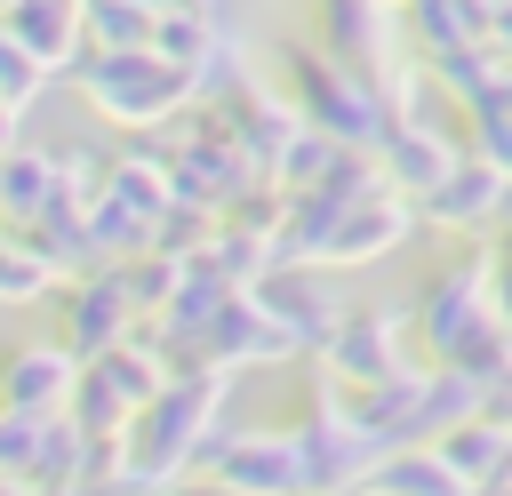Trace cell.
<instances>
[{
  "instance_id": "2",
  "label": "cell",
  "mask_w": 512,
  "mask_h": 496,
  "mask_svg": "<svg viewBox=\"0 0 512 496\" xmlns=\"http://www.w3.org/2000/svg\"><path fill=\"white\" fill-rule=\"evenodd\" d=\"M288 72L304 88V120L328 128L336 144H384L392 136V104L336 56H312V48H288Z\"/></svg>"
},
{
  "instance_id": "4",
  "label": "cell",
  "mask_w": 512,
  "mask_h": 496,
  "mask_svg": "<svg viewBox=\"0 0 512 496\" xmlns=\"http://www.w3.org/2000/svg\"><path fill=\"white\" fill-rule=\"evenodd\" d=\"M56 400H72V352L24 344L0 360V408L8 416H56Z\"/></svg>"
},
{
  "instance_id": "9",
  "label": "cell",
  "mask_w": 512,
  "mask_h": 496,
  "mask_svg": "<svg viewBox=\"0 0 512 496\" xmlns=\"http://www.w3.org/2000/svg\"><path fill=\"white\" fill-rule=\"evenodd\" d=\"M328 360H336V376H352V384H392V376H400L392 320H336Z\"/></svg>"
},
{
  "instance_id": "6",
  "label": "cell",
  "mask_w": 512,
  "mask_h": 496,
  "mask_svg": "<svg viewBox=\"0 0 512 496\" xmlns=\"http://www.w3.org/2000/svg\"><path fill=\"white\" fill-rule=\"evenodd\" d=\"M80 8H88V0H24V8H8V32L24 40V56H32L40 72H72V64H80V40H88Z\"/></svg>"
},
{
  "instance_id": "12",
  "label": "cell",
  "mask_w": 512,
  "mask_h": 496,
  "mask_svg": "<svg viewBox=\"0 0 512 496\" xmlns=\"http://www.w3.org/2000/svg\"><path fill=\"white\" fill-rule=\"evenodd\" d=\"M80 24H88L96 48H152V32H160V16L136 8V0H88Z\"/></svg>"
},
{
  "instance_id": "17",
  "label": "cell",
  "mask_w": 512,
  "mask_h": 496,
  "mask_svg": "<svg viewBox=\"0 0 512 496\" xmlns=\"http://www.w3.org/2000/svg\"><path fill=\"white\" fill-rule=\"evenodd\" d=\"M16 112H24V104H0V160L16 152Z\"/></svg>"
},
{
  "instance_id": "11",
  "label": "cell",
  "mask_w": 512,
  "mask_h": 496,
  "mask_svg": "<svg viewBox=\"0 0 512 496\" xmlns=\"http://www.w3.org/2000/svg\"><path fill=\"white\" fill-rule=\"evenodd\" d=\"M56 200H72L64 176H56V160H40V152H8L0 160V208L8 216H48Z\"/></svg>"
},
{
  "instance_id": "13",
  "label": "cell",
  "mask_w": 512,
  "mask_h": 496,
  "mask_svg": "<svg viewBox=\"0 0 512 496\" xmlns=\"http://www.w3.org/2000/svg\"><path fill=\"white\" fill-rule=\"evenodd\" d=\"M384 152H392V176H400V184H416V192H432V184L456 168V152H448L440 136H408V128H392V136H384Z\"/></svg>"
},
{
  "instance_id": "7",
  "label": "cell",
  "mask_w": 512,
  "mask_h": 496,
  "mask_svg": "<svg viewBox=\"0 0 512 496\" xmlns=\"http://www.w3.org/2000/svg\"><path fill=\"white\" fill-rule=\"evenodd\" d=\"M496 200H504V168H496V160H456V168L424 192L432 224H488Z\"/></svg>"
},
{
  "instance_id": "10",
  "label": "cell",
  "mask_w": 512,
  "mask_h": 496,
  "mask_svg": "<svg viewBox=\"0 0 512 496\" xmlns=\"http://www.w3.org/2000/svg\"><path fill=\"white\" fill-rule=\"evenodd\" d=\"M128 288H120V272H104V280H88L80 296H72V352H112L120 344V328H128Z\"/></svg>"
},
{
  "instance_id": "19",
  "label": "cell",
  "mask_w": 512,
  "mask_h": 496,
  "mask_svg": "<svg viewBox=\"0 0 512 496\" xmlns=\"http://www.w3.org/2000/svg\"><path fill=\"white\" fill-rule=\"evenodd\" d=\"M0 496H24V480H8V472H0Z\"/></svg>"
},
{
  "instance_id": "15",
  "label": "cell",
  "mask_w": 512,
  "mask_h": 496,
  "mask_svg": "<svg viewBox=\"0 0 512 496\" xmlns=\"http://www.w3.org/2000/svg\"><path fill=\"white\" fill-rule=\"evenodd\" d=\"M56 264L32 248V240H0V304H24V296H48Z\"/></svg>"
},
{
  "instance_id": "3",
  "label": "cell",
  "mask_w": 512,
  "mask_h": 496,
  "mask_svg": "<svg viewBox=\"0 0 512 496\" xmlns=\"http://www.w3.org/2000/svg\"><path fill=\"white\" fill-rule=\"evenodd\" d=\"M200 456L240 496H304L312 488V464H304L296 432H224V440H200Z\"/></svg>"
},
{
  "instance_id": "16",
  "label": "cell",
  "mask_w": 512,
  "mask_h": 496,
  "mask_svg": "<svg viewBox=\"0 0 512 496\" xmlns=\"http://www.w3.org/2000/svg\"><path fill=\"white\" fill-rule=\"evenodd\" d=\"M40 80H48V72H40V64L24 56V40L0 24V104H32V96H40Z\"/></svg>"
},
{
  "instance_id": "5",
  "label": "cell",
  "mask_w": 512,
  "mask_h": 496,
  "mask_svg": "<svg viewBox=\"0 0 512 496\" xmlns=\"http://www.w3.org/2000/svg\"><path fill=\"white\" fill-rule=\"evenodd\" d=\"M248 296L288 328V344H296V352H312V344H328V336H336V304H328L304 272H288V264H280V272H264V280H248Z\"/></svg>"
},
{
  "instance_id": "1",
  "label": "cell",
  "mask_w": 512,
  "mask_h": 496,
  "mask_svg": "<svg viewBox=\"0 0 512 496\" xmlns=\"http://www.w3.org/2000/svg\"><path fill=\"white\" fill-rule=\"evenodd\" d=\"M80 88H88L96 112L144 128V120H168L200 80L184 64H168L160 48H96V56H80Z\"/></svg>"
},
{
  "instance_id": "18",
  "label": "cell",
  "mask_w": 512,
  "mask_h": 496,
  "mask_svg": "<svg viewBox=\"0 0 512 496\" xmlns=\"http://www.w3.org/2000/svg\"><path fill=\"white\" fill-rule=\"evenodd\" d=\"M176 496H240V488H224V480H216V488H176Z\"/></svg>"
},
{
  "instance_id": "14",
  "label": "cell",
  "mask_w": 512,
  "mask_h": 496,
  "mask_svg": "<svg viewBox=\"0 0 512 496\" xmlns=\"http://www.w3.org/2000/svg\"><path fill=\"white\" fill-rule=\"evenodd\" d=\"M320 24H328V56L352 64V56H376V8L368 0H320Z\"/></svg>"
},
{
  "instance_id": "8",
  "label": "cell",
  "mask_w": 512,
  "mask_h": 496,
  "mask_svg": "<svg viewBox=\"0 0 512 496\" xmlns=\"http://www.w3.org/2000/svg\"><path fill=\"white\" fill-rule=\"evenodd\" d=\"M376 496H472V480L440 456V448H392L376 472H368Z\"/></svg>"
}]
</instances>
